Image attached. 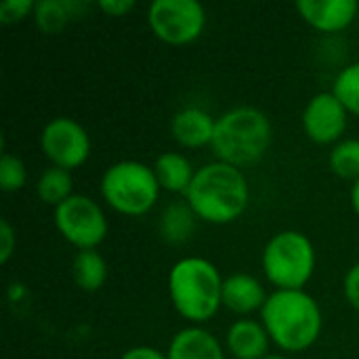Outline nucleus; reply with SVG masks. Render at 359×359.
Segmentation results:
<instances>
[{
    "label": "nucleus",
    "mask_w": 359,
    "mask_h": 359,
    "mask_svg": "<svg viewBox=\"0 0 359 359\" xmlns=\"http://www.w3.org/2000/svg\"><path fill=\"white\" fill-rule=\"evenodd\" d=\"M223 282L215 263L202 257H185L168 271V297L183 320L200 326L223 307Z\"/></svg>",
    "instance_id": "nucleus-3"
},
{
    "label": "nucleus",
    "mask_w": 359,
    "mask_h": 359,
    "mask_svg": "<svg viewBox=\"0 0 359 359\" xmlns=\"http://www.w3.org/2000/svg\"><path fill=\"white\" fill-rule=\"evenodd\" d=\"M343 292L351 309H355L359 313V263L347 271L345 282H343Z\"/></svg>",
    "instance_id": "nucleus-26"
},
{
    "label": "nucleus",
    "mask_w": 359,
    "mask_h": 359,
    "mask_svg": "<svg viewBox=\"0 0 359 359\" xmlns=\"http://www.w3.org/2000/svg\"><path fill=\"white\" fill-rule=\"evenodd\" d=\"M217 120L202 107L179 109L170 122L172 139L185 149H200L212 145Z\"/></svg>",
    "instance_id": "nucleus-12"
},
{
    "label": "nucleus",
    "mask_w": 359,
    "mask_h": 359,
    "mask_svg": "<svg viewBox=\"0 0 359 359\" xmlns=\"http://www.w3.org/2000/svg\"><path fill=\"white\" fill-rule=\"evenodd\" d=\"M261 324L271 343L286 353L311 349L324 326L320 303L305 290H276L261 309Z\"/></svg>",
    "instance_id": "nucleus-2"
},
{
    "label": "nucleus",
    "mask_w": 359,
    "mask_h": 359,
    "mask_svg": "<svg viewBox=\"0 0 359 359\" xmlns=\"http://www.w3.org/2000/svg\"><path fill=\"white\" fill-rule=\"evenodd\" d=\"M303 128L305 135L318 143V145H337L343 141V135L347 130L349 111L345 105L337 99L332 90L313 95L305 109H303Z\"/></svg>",
    "instance_id": "nucleus-10"
},
{
    "label": "nucleus",
    "mask_w": 359,
    "mask_h": 359,
    "mask_svg": "<svg viewBox=\"0 0 359 359\" xmlns=\"http://www.w3.org/2000/svg\"><path fill=\"white\" fill-rule=\"evenodd\" d=\"M97 6L107 17H126L135 8V0H101Z\"/></svg>",
    "instance_id": "nucleus-27"
},
{
    "label": "nucleus",
    "mask_w": 359,
    "mask_h": 359,
    "mask_svg": "<svg viewBox=\"0 0 359 359\" xmlns=\"http://www.w3.org/2000/svg\"><path fill=\"white\" fill-rule=\"evenodd\" d=\"M40 149L50 166L65 170L80 168L90 156V137L86 128L74 118H53L40 133Z\"/></svg>",
    "instance_id": "nucleus-9"
},
{
    "label": "nucleus",
    "mask_w": 359,
    "mask_h": 359,
    "mask_svg": "<svg viewBox=\"0 0 359 359\" xmlns=\"http://www.w3.org/2000/svg\"><path fill=\"white\" fill-rule=\"evenodd\" d=\"M318 252L313 242L294 229L271 236L265 244L261 267L276 290H303L316 273Z\"/></svg>",
    "instance_id": "nucleus-5"
},
{
    "label": "nucleus",
    "mask_w": 359,
    "mask_h": 359,
    "mask_svg": "<svg viewBox=\"0 0 359 359\" xmlns=\"http://www.w3.org/2000/svg\"><path fill=\"white\" fill-rule=\"evenodd\" d=\"M76 8H78V4L61 2V0L36 2L34 19H36V25L40 27V32H44L48 36H55V34L63 32V27L69 23V17H74Z\"/></svg>",
    "instance_id": "nucleus-20"
},
{
    "label": "nucleus",
    "mask_w": 359,
    "mask_h": 359,
    "mask_svg": "<svg viewBox=\"0 0 359 359\" xmlns=\"http://www.w3.org/2000/svg\"><path fill=\"white\" fill-rule=\"evenodd\" d=\"M332 93L345 105V109L359 118V61L349 63L339 72L332 84Z\"/></svg>",
    "instance_id": "nucleus-22"
},
{
    "label": "nucleus",
    "mask_w": 359,
    "mask_h": 359,
    "mask_svg": "<svg viewBox=\"0 0 359 359\" xmlns=\"http://www.w3.org/2000/svg\"><path fill=\"white\" fill-rule=\"evenodd\" d=\"M330 170L347 181L359 179V139H343L337 143L328 156Z\"/></svg>",
    "instance_id": "nucleus-21"
},
{
    "label": "nucleus",
    "mask_w": 359,
    "mask_h": 359,
    "mask_svg": "<svg viewBox=\"0 0 359 359\" xmlns=\"http://www.w3.org/2000/svg\"><path fill=\"white\" fill-rule=\"evenodd\" d=\"M72 276L80 290L97 292L107 280V263L97 250H78L72 263Z\"/></svg>",
    "instance_id": "nucleus-17"
},
{
    "label": "nucleus",
    "mask_w": 359,
    "mask_h": 359,
    "mask_svg": "<svg viewBox=\"0 0 359 359\" xmlns=\"http://www.w3.org/2000/svg\"><path fill=\"white\" fill-rule=\"evenodd\" d=\"M269 343L265 326L255 320H238L227 330V349L236 359H265Z\"/></svg>",
    "instance_id": "nucleus-15"
},
{
    "label": "nucleus",
    "mask_w": 359,
    "mask_h": 359,
    "mask_svg": "<svg viewBox=\"0 0 359 359\" xmlns=\"http://www.w3.org/2000/svg\"><path fill=\"white\" fill-rule=\"evenodd\" d=\"M154 175L158 179V185L162 191L168 194H187L196 170L189 162V158H185L179 151H164L156 158L154 162Z\"/></svg>",
    "instance_id": "nucleus-16"
},
{
    "label": "nucleus",
    "mask_w": 359,
    "mask_h": 359,
    "mask_svg": "<svg viewBox=\"0 0 359 359\" xmlns=\"http://www.w3.org/2000/svg\"><path fill=\"white\" fill-rule=\"evenodd\" d=\"M36 2L32 0H4L0 4V23L4 25H15L21 23L29 17V13H34Z\"/></svg>",
    "instance_id": "nucleus-24"
},
{
    "label": "nucleus",
    "mask_w": 359,
    "mask_h": 359,
    "mask_svg": "<svg viewBox=\"0 0 359 359\" xmlns=\"http://www.w3.org/2000/svg\"><path fill=\"white\" fill-rule=\"evenodd\" d=\"M297 11L316 32L339 34L355 21L359 4L355 0H299Z\"/></svg>",
    "instance_id": "nucleus-11"
},
{
    "label": "nucleus",
    "mask_w": 359,
    "mask_h": 359,
    "mask_svg": "<svg viewBox=\"0 0 359 359\" xmlns=\"http://www.w3.org/2000/svg\"><path fill=\"white\" fill-rule=\"evenodd\" d=\"M269 294L265 286L248 273H233L223 282V307L238 316H248L261 311Z\"/></svg>",
    "instance_id": "nucleus-13"
},
{
    "label": "nucleus",
    "mask_w": 359,
    "mask_h": 359,
    "mask_svg": "<svg viewBox=\"0 0 359 359\" xmlns=\"http://www.w3.org/2000/svg\"><path fill=\"white\" fill-rule=\"evenodd\" d=\"M27 183V170L21 158L4 151L0 158V189L4 194H15Z\"/></svg>",
    "instance_id": "nucleus-23"
},
{
    "label": "nucleus",
    "mask_w": 359,
    "mask_h": 359,
    "mask_svg": "<svg viewBox=\"0 0 359 359\" xmlns=\"http://www.w3.org/2000/svg\"><path fill=\"white\" fill-rule=\"evenodd\" d=\"M273 141V128L265 111L242 105L217 118L212 154L219 162L236 168L252 166L265 158Z\"/></svg>",
    "instance_id": "nucleus-4"
},
{
    "label": "nucleus",
    "mask_w": 359,
    "mask_h": 359,
    "mask_svg": "<svg viewBox=\"0 0 359 359\" xmlns=\"http://www.w3.org/2000/svg\"><path fill=\"white\" fill-rule=\"evenodd\" d=\"M185 200L200 221L229 225L246 212L250 185L242 168L217 160L196 170Z\"/></svg>",
    "instance_id": "nucleus-1"
},
{
    "label": "nucleus",
    "mask_w": 359,
    "mask_h": 359,
    "mask_svg": "<svg viewBox=\"0 0 359 359\" xmlns=\"http://www.w3.org/2000/svg\"><path fill=\"white\" fill-rule=\"evenodd\" d=\"M120 359H168V358H166V353H162V351H160V349H156V347L139 345V347H133V349L124 351Z\"/></svg>",
    "instance_id": "nucleus-28"
},
{
    "label": "nucleus",
    "mask_w": 359,
    "mask_h": 359,
    "mask_svg": "<svg viewBox=\"0 0 359 359\" xmlns=\"http://www.w3.org/2000/svg\"><path fill=\"white\" fill-rule=\"evenodd\" d=\"M15 248H17L15 229H13V225H11L6 219H2V221H0V263H2V265H6V263L11 261Z\"/></svg>",
    "instance_id": "nucleus-25"
},
{
    "label": "nucleus",
    "mask_w": 359,
    "mask_h": 359,
    "mask_svg": "<svg viewBox=\"0 0 359 359\" xmlns=\"http://www.w3.org/2000/svg\"><path fill=\"white\" fill-rule=\"evenodd\" d=\"M168 359H225L223 347L202 326H187L179 330L166 351Z\"/></svg>",
    "instance_id": "nucleus-14"
},
{
    "label": "nucleus",
    "mask_w": 359,
    "mask_h": 359,
    "mask_svg": "<svg viewBox=\"0 0 359 359\" xmlns=\"http://www.w3.org/2000/svg\"><path fill=\"white\" fill-rule=\"evenodd\" d=\"M55 227L78 250H97L109 229L103 208L93 198L80 194H74L55 208Z\"/></svg>",
    "instance_id": "nucleus-8"
},
{
    "label": "nucleus",
    "mask_w": 359,
    "mask_h": 359,
    "mask_svg": "<svg viewBox=\"0 0 359 359\" xmlns=\"http://www.w3.org/2000/svg\"><path fill=\"white\" fill-rule=\"evenodd\" d=\"M351 206H353L355 215L359 217V179L353 183V187H351Z\"/></svg>",
    "instance_id": "nucleus-29"
},
{
    "label": "nucleus",
    "mask_w": 359,
    "mask_h": 359,
    "mask_svg": "<svg viewBox=\"0 0 359 359\" xmlns=\"http://www.w3.org/2000/svg\"><path fill=\"white\" fill-rule=\"evenodd\" d=\"M160 191L154 168L137 160L116 162L101 177L103 200L124 217L147 215L156 206Z\"/></svg>",
    "instance_id": "nucleus-6"
},
{
    "label": "nucleus",
    "mask_w": 359,
    "mask_h": 359,
    "mask_svg": "<svg viewBox=\"0 0 359 359\" xmlns=\"http://www.w3.org/2000/svg\"><path fill=\"white\" fill-rule=\"evenodd\" d=\"M265 359H290V358H286V355H267Z\"/></svg>",
    "instance_id": "nucleus-30"
},
{
    "label": "nucleus",
    "mask_w": 359,
    "mask_h": 359,
    "mask_svg": "<svg viewBox=\"0 0 359 359\" xmlns=\"http://www.w3.org/2000/svg\"><path fill=\"white\" fill-rule=\"evenodd\" d=\"M196 215L189 204H170L160 219V233L170 244H183L196 229Z\"/></svg>",
    "instance_id": "nucleus-19"
},
{
    "label": "nucleus",
    "mask_w": 359,
    "mask_h": 359,
    "mask_svg": "<svg viewBox=\"0 0 359 359\" xmlns=\"http://www.w3.org/2000/svg\"><path fill=\"white\" fill-rule=\"evenodd\" d=\"M151 34L170 46L196 42L206 29V8L196 0H156L147 8Z\"/></svg>",
    "instance_id": "nucleus-7"
},
{
    "label": "nucleus",
    "mask_w": 359,
    "mask_h": 359,
    "mask_svg": "<svg viewBox=\"0 0 359 359\" xmlns=\"http://www.w3.org/2000/svg\"><path fill=\"white\" fill-rule=\"evenodd\" d=\"M36 194L46 206H61L67 198L74 196L72 172L59 166H48L36 183Z\"/></svg>",
    "instance_id": "nucleus-18"
}]
</instances>
